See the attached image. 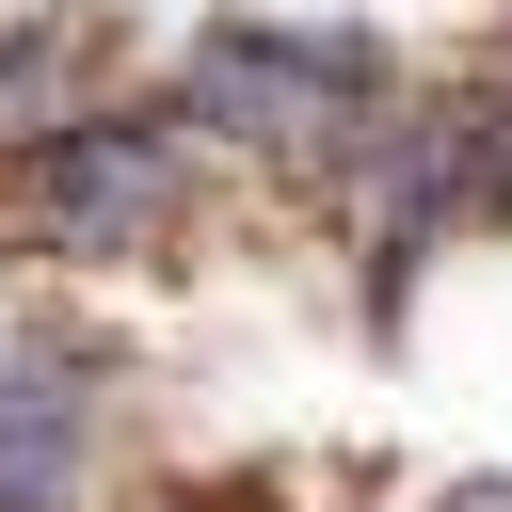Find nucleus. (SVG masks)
<instances>
[{
	"instance_id": "nucleus-1",
	"label": "nucleus",
	"mask_w": 512,
	"mask_h": 512,
	"mask_svg": "<svg viewBox=\"0 0 512 512\" xmlns=\"http://www.w3.org/2000/svg\"><path fill=\"white\" fill-rule=\"evenodd\" d=\"M368 96H384V48L368 32H288V16H208L192 64H176V128H224L256 160H352Z\"/></svg>"
},
{
	"instance_id": "nucleus-2",
	"label": "nucleus",
	"mask_w": 512,
	"mask_h": 512,
	"mask_svg": "<svg viewBox=\"0 0 512 512\" xmlns=\"http://www.w3.org/2000/svg\"><path fill=\"white\" fill-rule=\"evenodd\" d=\"M16 208H32L48 256H144L192 208V128L176 112H80L16 160Z\"/></svg>"
},
{
	"instance_id": "nucleus-3",
	"label": "nucleus",
	"mask_w": 512,
	"mask_h": 512,
	"mask_svg": "<svg viewBox=\"0 0 512 512\" xmlns=\"http://www.w3.org/2000/svg\"><path fill=\"white\" fill-rule=\"evenodd\" d=\"M80 448H96V384L64 352H16L0 368V512H64L80 496Z\"/></svg>"
},
{
	"instance_id": "nucleus-4",
	"label": "nucleus",
	"mask_w": 512,
	"mask_h": 512,
	"mask_svg": "<svg viewBox=\"0 0 512 512\" xmlns=\"http://www.w3.org/2000/svg\"><path fill=\"white\" fill-rule=\"evenodd\" d=\"M96 112V32L80 16H16L0 32V160H32L48 128H80Z\"/></svg>"
},
{
	"instance_id": "nucleus-5",
	"label": "nucleus",
	"mask_w": 512,
	"mask_h": 512,
	"mask_svg": "<svg viewBox=\"0 0 512 512\" xmlns=\"http://www.w3.org/2000/svg\"><path fill=\"white\" fill-rule=\"evenodd\" d=\"M448 512H512V480H480V496H448Z\"/></svg>"
}]
</instances>
